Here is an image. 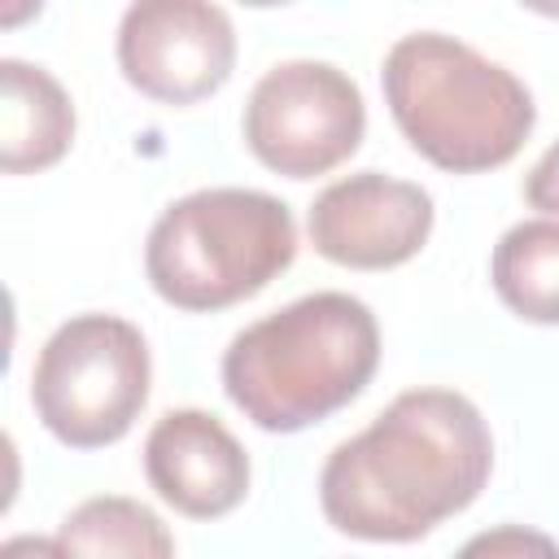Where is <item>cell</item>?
Wrapping results in <instances>:
<instances>
[{"label": "cell", "mask_w": 559, "mask_h": 559, "mask_svg": "<svg viewBox=\"0 0 559 559\" xmlns=\"http://www.w3.org/2000/svg\"><path fill=\"white\" fill-rule=\"evenodd\" d=\"M493 472L480 406L454 389H406L319 472L328 524L362 542H415L467 511Z\"/></svg>", "instance_id": "obj_1"}, {"label": "cell", "mask_w": 559, "mask_h": 559, "mask_svg": "<svg viewBox=\"0 0 559 559\" xmlns=\"http://www.w3.org/2000/svg\"><path fill=\"white\" fill-rule=\"evenodd\" d=\"M57 550L61 559H175V537L144 502L100 493L61 520Z\"/></svg>", "instance_id": "obj_11"}, {"label": "cell", "mask_w": 559, "mask_h": 559, "mask_svg": "<svg viewBox=\"0 0 559 559\" xmlns=\"http://www.w3.org/2000/svg\"><path fill=\"white\" fill-rule=\"evenodd\" d=\"M493 293L528 323H559V218H524L489 258Z\"/></svg>", "instance_id": "obj_12"}, {"label": "cell", "mask_w": 559, "mask_h": 559, "mask_svg": "<svg viewBox=\"0 0 559 559\" xmlns=\"http://www.w3.org/2000/svg\"><path fill=\"white\" fill-rule=\"evenodd\" d=\"M367 131V105L358 83L332 61H280L245 100L249 153L284 175L314 179L349 162Z\"/></svg>", "instance_id": "obj_6"}, {"label": "cell", "mask_w": 559, "mask_h": 559, "mask_svg": "<svg viewBox=\"0 0 559 559\" xmlns=\"http://www.w3.org/2000/svg\"><path fill=\"white\" fill-rule=\"evenodd\" d=\"M0 559H61L57 537H39V533H17L0 546Z\"/></svg>", "instance_id": "obj_15"}, {"label": "cell", "mask_w": 559, "mask_h": 559, "mask_svg": "<svg viewBox=\"0 0 559 559\" xmlns=\"http://www.w3.org/2000/svg\"><path fill=\"white\" fill-rule=\"evenodd\" d=\"M524 201L542 210V218H559V140L524 175Z\"/></svg>", "instance_id": "obj_14"}, {"label": "cell", "mask_w": 559, "mask_h": 559, "mask_svg": "<svg viewBox=\"0 0 559 559\" xmlns=\"http://www.w3.org/2000/svg\"><path fill=\"white\" fill-rule=\"evenodd\" d=\"M297 258L293 210L258 188H197L170 201L144 240V275L175 310H227Z\"/></svg>", "instance_id": "obj_4"}, {"label": "cell", "mask_w": 559, "mask_h": 559, "mask_svg": "<svg viewBox=\"0 0 559 559\" xmlns=\"http://www.w3.org/2000/svg\"><path fill=\"white\" fill-rule=\"evenodd\" d=\"M144 332L118 314H74L39 349L31 402L39 424L70 450H100L131 432L148 402Z\"/></svg>", "instance_id": "obj_5"}, {"label": "cell", "mask_w": 559, "mask_h": 559, "mask_svg": "<svg viewBox=\"0 0 559 559\" xmlns=\"http://www.w3.org/2000/svg\"><path fill=\"white\" fill-rule=\"evenodd\" d=\"M380 367V323L349 293H310L240 328L223 354L231 406L262 432H301L349 406Z\"/></svg>", "instance_id": "obj_2"}, {"label": "cell", "mask_w": 559, "mask_h": 559, "mask_svg": "<svg viewBox=\"0 0 559 559\" xmlns=\"http://www.w3.org/2000/svg\"><path fill=\"white\" fill-rule=\"evenodd\" d=\"M454 559H559V542L528 524H493L467 537Z\"/></svg>", "instance_id": "obj_13"}, {"label": "cell", "mask_w": 559, "mask_h": 559, "mask_svg": "<svg viewBox=\"0 0 559 559\" xmlns=\"http://www.w3.org/2000/svg\"><path fill=\"white\" fill-rule=\"evenodd\" d=\"M432 197L380 170H358L328 183L306 218L314 253L349 271H389L411 262L432 236Z\"/></svg>", "instance_id": "obj_8"}, {"label": "cell", "mask_w": 559, "mask_h": 559, "mask_svg": "<svg viewBox=\"0 0 559 559\" xmlns=\"http://www.w3.org/2000/svg\"><path fill=\"white\" fill-rule=\"evenodd\" d=\"M144 476L179 515L218 520L249 493V454L218 415L183 406L148 428Z\"/></svg>", "instance_id": "obj_9"}, {"label": "cell", "mask_w": 559, "mask_h": 559, "mask_svg": "<svg viewBox=\"0 0 559 559\" xmlns=\"http://www.w3.org/2000/svg\"><path fill=\"white\" fill-rule=\"evenodd\" d=\"M231 66L236 26L218 4L140 0L118 22V70L148 100H205L231 79Z\"/></svg>", "instance_id": "obj_7"}, {"label": "cell", "mask_w": 559, "mask_h": 559, "mask_svg": "<svg viewBox=\"0 0 559 559\" xmlns=\"http://www.w3.org/2000/svg\"><path fill=\"white\" fill-rule=\"evenodd\" d=\"M74 144L70 92L31 61H0V170L31 175L57 166Z\"/></svg>", "instance_id": "obj_10"}, {"label": "cell", "mask_w": 559, "mask_h": 559, "mask_svg": "<svg viewBox=\"0 0 559 559\" xmlns=\"http://www.w3.org/2000/svg\"><path fill=\"white\" fill-rule=\"evenodd\" d=\"M380 83L411 148L454 175L507 166L537 122L533 92L507 66L441 31L402 35Z\"/></svg>", "instance_id": "obj_3"}]
</instances>
